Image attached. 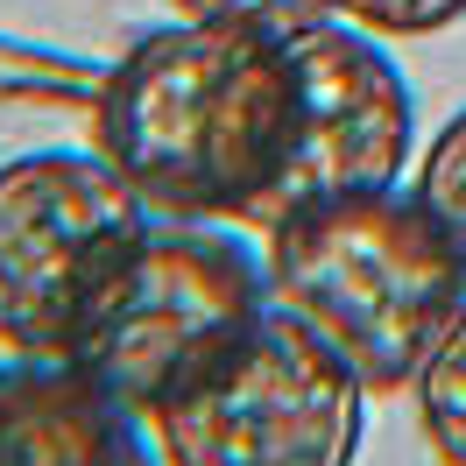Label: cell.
<instances>
[{
	"mask_svg": "<svg viewBox=\"0 0 466 466\" xmlns=\"http://www.w3.org/2000/svg\"><path fill=\"white\" fill-rule=\"evenodd\" d=\"M290 142L283 35L240 22L148 29L92 92V148L163 219L255 227Z\"/></svg>",
	"mask_w": 466,
	"mask_h": 466,
	"instance_id": "1",
	"label": "cell"
},
{
	"mask_svg": "<svg viewBox=\"0 0 466 466\" xmlns=\"http://www.w3.org/2000/svg\"><path fill=\"white\" fill-rule=\"evenodd\" d=\"M262 262L268 297L311 325L368 396L410 389L445 319L466 304V262L403 184L283 212L262 233Z\"/></svg>",
	"mask_w": 466,
	"mask_h": 466,
	"instance_id": "2",
	"label": "cell"
},
{
	"mask_svg": "<svg viewBox=\"0 0 466 466\" xmlns=\"http://www.w3.org/2000/svg\"><path fill=\"white\" fill-rule=\"evenodd\" d=\"M163 466H353L368 381L268 297L198 375L148 410Z\"/></svg>",
	"mask_w": 466,
	"mask_h": 466,
	"instance_id": "3",
	"label": "cell"
},
{
	"mask_svg": "<svg viewBox=\"0 0 466 466\" xmlns=\"http://www.w3.org/2000/svg\"><path fill=\"white\" fill-rule=\"evenodd\" d=\"M268 304V262L219 219H148L114 283L92 297L64 360L127 410H156Z\"/></svg>",
	"mask_w": 466,
	"mask_h": 466,
	"instance_id": "4",
	"label": "cell"
},
{
	"mask_svg": "<svg viewBox=\"0 0 466 466\" xmlns=\"http://www.w3.org/2000/svg\"><path fill=\"white\" fill-rule=\"evenodd\" d=\"M148 219V198L99 148H35L0 163V353L64 360Z\"/></svg>",
	"mask_w": 466,
	"mask_h": 466,
	"instance_id": "5",
	"label": "cell"
},
{
	"mask_svg": "<svg viewBox=\"0 0 466 466\" xmlns=\"http://www.w3.org/2000/svg\"><path fill=\"white\" fill-rule=\"evenodd\" d=\"M283 57H290V142L255 212L262 233L297 205L403 184L410 142H417V99H410L403 64L360 22L325 15L311 29H290Z\"/></svg>",
	"mask_w": 466,
	"mask_h": 466,
	"instance_id": "6",
	"label": "cell"
},
{
	"mask_svg": "<svg viewBox=\"0 0 466 466\" xmlns=\"http://www.w3.org/2000/svg\"><path fill=\"white\" fill-rule=\"evenodd\" d=\"M0 466H163L148 417L71 360L0 353Z\"/></svg>",
	"mask_w": 466,
	"mask_h": 466,
	"instance_id": "7",
	"label": "cell"
},
{
	"mask_svg": "<svg viewBox=\"0 0 466 466\" xmlns=\"http://www.w3.org/2000/svg\"><path fill=\"white\" fill-rule=\"evenodd\" d=\"M410 396H417V431L431 445V460L438 466H466V304L431 339L424 368L410 381Z\"/></svg>",
	"mask_w": 466,
	"mask_h": 466,
	"instance_id": "8",
	"label": "cell"
},
{
	"mask_svg": "<svg viewBox=\"0 0 466 466\" xmlns=\"http://www.w3.org/2000/svg\"><path fill=\"white\" fill-rule=\"evenodd\" d=\"M410 191L424 198V212L438 219V233L452 240V255L466 262V106L431 135V148H424Z\"/></svg>",
	"mask_w": 466,
	"mask_h": 466,
	"instance_id": "9",
	"label": "cell"
},
{
	"mask_svg": "<svg viewBox=\"0 0 466 466\" xmlns=\"http://www.w3.org/2000/svg\"><path fill=\"white\" fill-rule=\"evenodd\" d=\"M170 7L191 22H240V29H268V35H290L339 15V0H170Z\"/></svg>",
	"mask_w": 466,
	"mask_h": 466,
	"instance_id": "10",
	"label": "cell"
},
{
	"mask_svg": "<svg viewBox=\"0 0 466 466\" xmlns=\"http://www.w3.org/2000/svg\"><path fill=\"white\" fill-rule=\"evenodd\" d=\"M339 15L360 22L381 43H410V35H438L466 15V0H339Z\"/></svg>",
	"mask_w": 466,
	"mask_h": 466,
	"instance_id": "11",
	"label": "cell"
}]
</instances>
